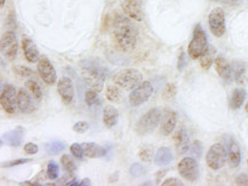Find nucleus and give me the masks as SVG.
I'll return each instance as SVG.
<instances>
[{"label":"nucleus","instance_id":"1","mask_svg":"<svg viewBox=\"0 0 248 186\" xmlns=\"http://www.w3.org/2000/svg\"><path fill=\"white\" fill-rule=\"evenodd\" d=\"M133 21L125 14H116L113 18V36L124 52H132L138 43L139 29Z\"/></svg>","mask_w":248,"mask_h":186},{"label":"nucleus","instance_id":"2","mask_svg":"<svg viewBox=\"0 0 248 186\" xmlns=\"http://www.w3.org/2000/svg\"><path fill=\"white\" fill-rule=\"evenodd\" d=\"M79 69H80L85 83L92 89L96 90L97 93L102 91L108 74V69L106 66L97 58L88 57L79 62Z\"/></svg>","mask_w":248,"mask_h":186},{"label":"nucleus","instance_id":"3","mask_svg":"<svg viewBox=\"0 0 248 186\" xmlns=\"http://www.w3.org/2000/svg\"><path fill=\"white\" fill-rule=\"evenodd\" d=\"M161 118H163V112L159 108L149 110L136 122L135 132L140 136H145V135L151 134L158 127L159 122L161 121Z\"/></svg>","mask_w":248,"mask_h":186},{"label":"nucleus","instance_id":"4","mask_svg":"<svg viewBox=\"0 0 248 186\" xmlns=\"http://www.w3.org/2000/svg\"><path fill=\"white\" fill-rule=\"evenodd\" d=\"M208 46L206 32L203 31L202 25L197 24L195 30H193L191 42L189 43V46H187V54L192 59H198L205 53V50L208 48Z\"/></svg>","mask_w":248,"mask_h":186},{"label":"nucleus","instance_id":"5","mask_svg":"<svg viewBox=\"0 0 248 186\" xmlns=\"http://www.w3.org/2000/svg\"><path fill=\"white\" fill-rule=\"evenodd\" d=\"M143 81V75L136 69H124L113 77V83L120 88L132 90Z\"/></svg>","mask_w":248,"mask_h":186},{"label":"nucleus","instance_id":"6","mask_svg":"<svg viewBox=\"0 0 248 186\" xmlns=\"http://www.w3.org/2000/svg\"><path fill=\"white\" fill-rule=\"evenodd\" d=\"M228 152L223 144L216 143L209 147L207 156H206V163L212 170H218L227 163Z\"/></svg>","mask_w":248,"mask_h":186},{"label":"nucleus","instance_id":"7","mask_svg":"<svg viewBox=\"0 0 248 186\" xmlns=\"http://www.w3.org/2000/svg\"><path fill=\"white\" fill-rule=\"evenodd\" d=\"M17 93L15 86L11 84H6L1 88V94H0V104L1 108L4 109L5 112L13 114L16 112L18 109V100H17Z\"/></svg>","mask_w":248,"mask_h":186},{"label":"nucleus","instance_id":"8","mask_svg":"<svg viewBox=\"0 0 248 186\" xmlns=\"http://www.w3.org/2000/svg\"><path fill=\"white\" fill-rule=\"evenodd\" d=\"M152 93H154V86L150 81H142L141 84L138 85L134 89H132L129 94L128 100L129 104L132 106H140L143 103L148 102V100L150 99Z\"/></svg>","mask_w":248,"mask_h":186},{"label":"nucleus","instance_id":"9","mask_svg":"<svg viewBox=\"0 0 248 186\" xmlns=\"http://www.w3.org/2000/svg\"><path fill=\"white\" fill-rule=\"evenodd\" d=\"M177 169H179V174L187 182L195 183L199 178L198 162L191 157H183L177 166Z\"/></svg>","mask_w":248,"mask_h":186},{"label":"nucleus","instance_id":"10","mask_svg":"<svg viewBox=\"0 0 248 186\" xmlns=\"http://www.w3.org/2000/svg\"><path fill=\"white\" fill-rule=\"evenodd\" d=\"M209 30L213 36L221 38L225 33V13L222 8H214L208 15Z\"/></svg>","mask_w":248,"mask_h":186},{"label":"nucleus","instance_id":"11","mask_svg":"<svg viewBox=\"0 0 248 186\" xmlns=\"http://www.w3.org/2000/svg\"><path fill=\"white\" fill-rule=\"evenodd\" d=\"M18 45L16 42L14 31L9 30L2 34L1 37V53L8 61H14L17 55Z\"/></svg>","mask_w":248,"mask_h":186},{"label":"nucleus","instance_id":"12","mask_svg":"<svg viewBox=\"0 0 248 186\" xmlns=\"http://www.w3.org/2000/svg\"><path fill=\"white\" fill-rule=\"evenodd\" d=\"M37 70L39 72L40 78L43 79V81L46 85L52 86L57 81V73L54 65L50 63V61L46 56L40 57L37 64Z\"/></svg>","mask_w":248,"mask_h":186},{"label":"nucleus","instance_id":"13","mask_svg":"<svg viewBox=\"0 0 248 186\" xmlns=\"http://www.w3.org/2000/svg\"><path fill=\"white\" fill-rule=\"evenodd\" d=\"M224 141V146L227 149L228 152V161L231 168H237L239 167L241 162V153H240V147L233 137H231L230 135H224L223 137Z\"/></svg>","mask_w":248,"mask_h":186},{"label":"nucleus","instance_id":"14","mask_svg":"<svg viewBox=\"0 0 248 186\" xmlns=\"http://www.w3.org/2000/svg\"><path fill=\"white\" fill-rule=\"evenodd\" d=\"M57 93L65 105H71L75 100V86L70 78H62L57 83Z\"/></svg>","mask_w":248,"mask_h":186},{"label":"nucleus","instance_id":"15","mask_svg":"<svg viewBox=\"0 0 248 186\" xmlns=\"http://www.w3.org/2000/svg\"><path fill=\"white\" fill-rule=\"evenodd\" d=\"M120 5L125 15L132 20L138 22L143 20L142 0H120Z\"/></svg>","mask_w":248,"mask_h":186},{"label":"nucleus","instance_id":"16","mask_svg":"<svg viewBox=\"0 0 248 186\" xmlns=\"http://www.w3.org/2000/svg\"><path fill=\"white\" fill-rule=\"evenodd\" d=\"M22 48H23L24 57L29 63H37L40 59L39 50H38L36 43L27 34L22 37Z\"/></svg>","mask_w":248,"mask_h":186},{"label":"nucleus","instance_id":"17","mask_svg":"<svg viewBox=\"0 0 248 186\" xmlns=\"http://www.w3.org/2000/svg\"><path fill=\"white\" fill-rule=\"evenodd\" d=\"M17 100H18V110L22 113H31L34 111V102L33 100H36L31 95V93L28 89L21 88L18 89L17 93Z\"/></svg>","mask_w":248,"mask_h":186},{"label":"nucleus","instance_id":"18","mask_svg":"<svg viewBox=\"0 0 248 186\" xmlns=\"http://www.w3.org/2000/svg\"><path fill=\"white\" fill-rule=\"evenodd\" d=\"M214 64L216 72H217V74L223 79L224 83L230 84L232 79H233V77H232V66L229 64V62L225 59V57L221 55L217 56V57L215 58Z\"/></svg>","mask_w":248,"mask_h":186},{"label":"nucleus","instance_id":"19","mask_svg":"<svg viewBox=\"0 0 248 186\" xmlns=\"http://www.w3.org/2000/svg\"><path fill=\"white\" fill-rule=\"evenodd\" d=\"M24 128L21 127V126H18L15 129H13V130L6 132V134L2 136V141H1V144L6 143L9 146H20L22 144V141H23V137H24Z\"/></svg>","mask_w":248,"mask_h":186},{"label":"nucleus","instance_id":"20","mask_svg":"<svg viewBox=\"0 0 248 186\" xmlns=\"http://www.w3.org/2000/svg\"><path fill=\"white\" fill-rule=\"evenodd\" d=\"M175 144L179 154L186 153L190 149V136L186 128H181L175 135Z\"/></svg>","mask_w":248,"mask_h":186},{"label":"nucleus","instance_id":"21","mask_svg":"<svg viewBox=\"0 0 248 186\" xmlns=\"http://www.w3.org/2000/svg\"><path fill=\"white\" fill-rule=\"evenodd\" d=\"M177 122V114L175 111H166L164 113L163 118H161V132L165 136L171 134V131L174 130L175 126Z\"/></svg>","mask_w":248,"mask_h":186},{"label":"nucleus","instance_id":"22","mask_svg":"<svg viewBox=\"0 0 248 186\" xmlns=\"http://www.w3.org/2000/svg\"><path fill=\"white\" fill-rule=\"evenodd\" d=\"M232 66V77L239 85L247 83V69L244 62H233Z\"/></svg>","mask_w":248,"mask_h":186},{"label":"nucleus","instance_id":"23","mask_svg":"<svg viewBox=\"0 0 248 186\" xmlns=\"http://www.w3.org/2000/svg\"><path fill=\"white\" fill-rule=\"evenodd\" d=\"M173 160L174 156L170 147H160L155 154V163L157 166H167Z\"/></svg>","mask_w":248,"mask_h":186},{"label":"nucleus","instance_id":"24","mask_svg":"<svg viewBox=\"0 0 248 186\" xmlns=\"http://www.w3.org/2000/svg\"><path fill=\"white\" fill-rule=\"evenodd\" d=\"M119 118V112L114 106L107 105L103 110V122L107 128H112L117 125Z\"/></svg>","mask_w":248,"mask_h":186},{"label":"nucleus","instance_id":"25","mask_svg":"<svg viewBox=\"0 0 248 186\" xmlns=\"http://www.w3.org/2000/svg\"><path fill=\"white\" fill-rule=\"evenodd\" d=\"M84 147L85 156L91 159H96V157H102L107 154V150L104 149L101 145H97L96 143H84L82 144Z\"/></svg>","mask_w":248,"mask_h":186},{"label":"nucleus","instance_id":"26","mask_svg":"<svg viewBox=\"0 0 248 186\" xmlns=\"http://www.w3.org/2000/svg\"><path fill=\"white\" fill-rule=\"evenodd\" d=\"M246 99V90L241 89V88H237L232 91L231 97H230V109L232 110H238L243 106Z\"/></svg>","mask_w":248,"mask_h":186},{"label":"nucleus","instance_id":"27","mask_svg":"<svg viewBox=\"0 0 248 186\" xmlns=\"http://www.w3.org/2000/svg\"><path fill=\"white\" fill-rule=\"evenodd\" d=\"M215 54H216V50L214 47L208 46V48L205 50V53L200 56V65L205 71H207L211 69V66L213 63L215 61Z\"/></svg>","mask_w":248,"mask_h":186},{"label":"nucleus","instance_id":"28","mask_svg":"<svg viewBox=\"0 0 248 186\" xmlns=\"http://www.w3.org/2000/svg\"><path fill=\"white\" fill-rule=\"evenodd\" d=\"M107 99L110 100V102H116L120 103L123 100V93L122 90L119 89V86L114 85H109L107 87Z\"/></svg>","mask_w":248,"mask_h":186},{"label":"nucleus","instance_id":"29","mask_svg":"<svg viewBox=\"0 0 248 186\" xmlns=\"http://www.w3.org/2000/svg\"><path fill=\"white\" fill-rule=\"evenodd\" d=\"M66 149V143L63 141H53L45 145V151L48 154L61 153Z\"/></svg>","mask_w":248,"mask_h":186},{"label":"nucleus","instance_id":"30","mask_svg":"<svg viewBox=\"0 0 248 186\" xmlns=\"http://www.w3.org/2000/svg\"><path fill=\"white\" fill-rule=\"evenodd\" d=\"M25 87H27V89L30 91L31 95L36 99L37 102H39L41 100V96H43V91H41L39 84L34 80H28L27 83H25Z\"/></svg>","mask_w":248,"mask_h":186},{"label":"nucleus","instance_id":"31","mask_svg":"<svg viewBox=\"0 0 248 186\" xmlns=\"http://www.w3.org/2000/svg\"><path fill=\"white\" fill-rule=\"evenodd\" d=\"M85 102L88 106H93V105H97V104L101 103L100 99L97 96V91L94 89H88L86 90L85 93Z\"/></svg>","mask_w":248,"mask_h":186},{"label":"nucleus","instance_id":"32","mask_svg":"<svg viewBox=\"0 0 248 186\" xmlns=\"http://www.w3.org/2000/svg\"><path fill=\"white\" fill-rule=\"evenodd\" d=\"M61 163H62L63 169H64L65 172H75L76 170H77V166H76L75 161L68 156V154H63L61 157Z\"/></svg>","mask_w":248,"mask_h":186},{"label":"nucleus","instance_id":"33","mask_svg":"<svg viewBox=\"0 0 248 186\" xmlns=\"http://www.w3.org/2000/svg\"><path fill=\"white\" fill-rule=\"evenodd\" d=\"M152 156H154V147L151 146H143L139 152L140 159H141L143 162H151Z\"/></svg>","mask_w":248,"mask_h":186},{"label":"nucleus","instance_id":"34","mask_svg":"<svg viewBox=\"0 0 248 186\" xmlns=\"http://www.w3.org/2000/svg\"><path fill=\"white\" fill-rule=\"evenodd\" d=\"M13 71H14L15 74L20 75L22 78H29V77H32L33 75V71L31 70L30 68L24 65H16L13 68Z\"/></svg>","mask_w":248,"mask_h":186},{"label":"nucleus","instance_id":"35","mask_svg":"<svg viewBox=\"0 0 248 186\" xmlns=\"http://www.w3.org/2000/svg\"><path fill=\"white\" fill-rule=\"evenodd\" d=\"M59 172H60V167L55 161H49L48 166H47V177L49 179H56L59 177Z\"/></svg>","mask_w":248,"mask_h":186},{"label":"nucleus","instance_id":"36","mask_svg":"<svg viewBox=\"0 0 248 186\" xmlns=\"http://www.w3.org/2000/svg\"><path fill=\"white\" fill-rule=\"evenodd\" d=\"M148 172V168L145 166H143L142 163H134V165L130 166L129 172L130 175L134 176V177H140V176L144 175Z\"/></svg>","mask_w":248,"mask_h":186},{"label":"nucleus","instance_id":"37","mask_svg":"<svg viewBox=\"0 0 248 186\" xmlns=\"http://www.w3.org/2000/svg\"><path fill=\"white\" fill-rule=\"evenodd\" d=\"M70 151H71V153L74 154V157H78V159H81L82 157L85 156V152H84V147H82V144H78V143H74L70 146Z\"/></svg>","mask_w":248,"mask_h":186},{"label":"nucleus","instance_id":"38","mask_svg":"<svg viewBox=\"0 0 248 186\" xmlns=\"http://www.w3.org/2000/svg\"><path fill=\"white\" fill-rule=\"evenodd\" d=\"M190 149H191V152H192V154L196 157H198V159H199V157H202V142L195 141L192 143L191 147H190Z\"/></svg>","mask_w":248,"mask_h":186},{"label":"nucleus","instance_id":"39","mask_svg":"<svg viewBox=\"0 0 248 186\" xmlns=\"http://www.w3.org/2000/svg\"><path fill=\"white\" fill-rule=\"evenodd\" d=\"M90 129V124L86 121H78L74 125V130L78 134H84Z\"/></svg>","mask_w":248,"mask_h":186},{"label":"nucleus","instance_id":"40","mask_svg":"<svg viewBox=\"0 0 248 186\" xmlns=\"http://www.w3.org/2000/svg\"><path fill=\"white\" fill-rule=\"evenodd\" d=\"M175 93H176V87H175V85L170 84V85H167L166 88H165L164 97L166 100H170L171 97L175 95Z\"/></svg>","mask_w":248,"mask_h":186},{"label":"nucleus","instance_id":"41","mask_svg":"<svg viewBox=\"0 0 248 186\" xmlns=\"http://www.w3.org/2000/svg\"><path fill=\"white\" fill-rule=\"evenodd\" d=\"M38 151H39V147H38L37 144L27 143L24 145V152L29 154V156H33V154H36Z\"/></svg>","mask_w":248,"mask_h":186},{"label":"nucleus","instance_id":"42","mask_svg":"<svg viewBox=\"0 0 248 186\" xmlns=\"http://www.w3.org/2000/svg\"><path fill=\"white\" fill-rule=\"evenodd\" d=\"M31 159H18V160H13V161H9V162H5L2 167H5V168H11V167H15V166H20V165H23V163H27V162H30Z\"/></svg>","mask_w":248,"mask_h":186},{"label":"nucleus","instance_id":"43","mask_svg":"<svg viewBox=\"0 0 248 186\" xmlns=\"http://www.w3.org/2000/svg\"><path fill=\"white\" fill-rule=\"evenodd\" d=\"M186 53L181 52V54L179 56V62H177V70L179 71H183L186 66Z\"/></svg>","mask_w":248,"mask_h":186},{"label":"nucleus","instance_id":"44","mask_svg":"<svg viewBox=\"0 0 248 186\" xmlns=\"http://www.w3.org/2000/svg\"><path fill=\"white\" fill-rule=\"evenodd\" d=\"M163 186H170V185H175V186H182L183 183L177 178H168L166 181L163 182Z\"/></svg>","mask_w":248,"mask_h":186},{"label":"nucleus","instance_id":"45","mask_svg":"<svg viewBox=\"0 0 248 186\" xmlns=\"http://www.w3.org/2000/svg\"><path fill=\"white\" fill-rule=\"evenodd\" d=\"M237 185H248V175L241 174L236 178Z\"/></svg>","mask_w":248,"mask_h":186},{"label":"nucleus","instance_id":"46","mask_svg":"<svg viewBox=\"0 0 248 186\" xmlns=\"http://www.w3.org/2000/svg\"><path fill=\"white\" fill-rule=\"evenodd\" d=\"M7 24H8L9 28H16V22H15V15H14V13H13V12H11L8 14Z\"/></svg>","mask_w":248,"mask_h":186},{"label":"nucleus","instance_id":"47","mask_svg":"<svg viewBox=\"0 0 248 186\" xmlns=\"http://www.w3.org/2000/svg\"><path fill=\"white\" fill-rule=\"evenodd\" d=\"M216 1L223 2V4L231 5V6H237V5H239L243 0H216Z\"/></svg>","mask_w":248,"mask_h":186},{"label":"nucleus","instance_id":"48","mask_svg":"<svg viewBox=\"0 0 248 186\" xmlns=\"http://www.w3.org/2000/svg\"><path fill=\"white\" fill-rule=\"evenodd\" d=\"M84 185H91V181H90V179L85 178L84 181L80 182V184H79V186H84Z\"/></svg>","mask_w":248,"mask_h":186},{"label":"nucleus","instance_id":"49","mask_svg":"<svg viewBox=\"0 0 248 186\" xmlns=\"http://www.w3.org/2000/svg\"><path fill=\"white\" fill-rule=\"evenodd\" d=\"M117 179H118V172H117V174H113L112 176H111L110 177V182L111 183H114L117 181Z\"/></svg>","mask_w":248,"mask_h":186},{"label":"nucleus","instance_id":"50","mask_svg":"<svg viewBox=\"0 0 248 186\" xmlns=\"http://www.w3.org/2000/svg\"><path fill=\"white\" fill-rule=\"evenodd\" d=\"M5 2H6V0H1V7H4Z\"/></svg>","mask_w":248,"mask_h":186},{"label":"nucleus","instance_id":"51","mask_svg":"<svg viewBox=\"0 0 248 186\" xmlns=\"http://www.w3.org/2000/svg\"><path fill=\"white\" fill-rule=\"evenodd\" d=\"M245 109H246V111L248 112V100H247V104H246V106H245Z\"/></svg>","mask_w":248,"mask_h":186},{"label":"nucleus","instance_id":"52","mask_svg":"<svg viewBox=\"0 0 248 186\" xmlns=\"http://www.w3.org/2000/svg\"><path fill=\"white\" fill-rule=\"evenodd\" d=\"M247 165H248V160H247Z\"/></svg>","mask_w":248,"mask_h":186}]
</instances>
